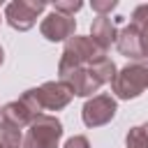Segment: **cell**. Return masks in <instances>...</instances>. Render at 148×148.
Segmentation results:
<instances>
[{
	"mask_svg": "<svg viewBox=\"0 0 148 148\" xmlns=\"http://www.w3.org/2000/svg\"><path fill=\"white\" fill-rule=\"evenodd\" d=\"M118 49H120L123 56L134 58V60L148 56V42H146L143 32H141L134 23H130L127 28H123V30L118 32Z\"/></svg>",
	"mask_w": 148,
	"mask_h": 148,
	"instance_id": "cell-7",
	"label": "cell"
},
{
	"mask_svg": "<svg viewBox=\"0 0 148 148\" xmlns=\"http://www.w3.org/2000/svg\"><path fill=\"white\" fill-rule=\"evenodd\" d=\"M116 113V102L113 97L109 95H97L92 97L86 106H83V123L88 127H97V125H104L113 118Z\"/></svg>",
	"mask_w": 148,
	"mask_h": 148,
	"instance_id": "cell-6",
	"label": "cell"
},
{
	"mask_svg": "<svg viewBox=\"0 0 148 148\" xmlns=\"http://www.w3.org/2000/svg\"><path fill=\"white\" fill-rule=\"evenodd\" d=\"M72 88L65 83V81H49V83H44L42 88H32V90H28L23 97H21V102H25L30 109H32V113L35 116H39V111L42 109H51V111H58V109H62V106H67L69 104V99H72Z\"/></svg>",
	"mask_w": 148,
	"mask_h": 148,
	"instance_id": "cell-2",
	"label": "cell"
},
{
	"mask_svg": "<svg viewBox=\"0 0 148 148\" xmlns=\"http://www.w3.org/2000/svg\"><path fill=\"white\" fill-rule=\"evenodd\" d=\"M0 113H2V111H0Z\"/></svg>",
	"mask_w": 148,
	"mask_h": 148,
	"instance_id": "cell-19",
	"label": "cell"
},
{
	"mask_svg": "<svg viewBox=\"0 0 148 148\" xmlns=\"http://www.w3.org/2000/svg\"><path fill=\"white\" fill-rule=\"evenodd\" d=\"M0 65H2V49H0Z\"/></svg>",
	"mask_w": 148,
	"mask_h": 148,
	"instance_id": "cell-17",
	"label": "cell"
},
{
	"mask_svg": "<svg viewBox=\"0 0 148 148\" xmlns=\"http://www.w3.org/2000/svg\"><path fill=\"white\" fill-rule=\"evenodd\" d=\"M118 2L116 0H92V9L99 14V16H106L111 9H116Z\"/></svg>",
	"mask_w": 148,
	"mask_h": 148,
	"instance_id": "cell-15",
	"label": "cell"
},
{
	"mask_svg": "<svg viewBox=\"0 0 148 148\" xmlns=\"http://www.w3.org/2000/svg\"><path fill=\"white\" fill-rule=\"evenodd\" d=\"M132 23L143 32V37H146V42H148V5H141V7H136L134 9V14H132Z\"/></svg>",
	"mask_w": 148,
	"mask_h": 148,
	"instance_id": "cell-13",
	"label": "cell"
},
{
	"mask_svg": "<svg viewBox=\"0 0 148 148\" xmlns=\"http://www.w3.org/2000/svg\"><path fill=\"white\" fill-rule=\"evenodd\" d=\"M74 28H76L74 16H65V14H60V12H51V14L42 21V25H39L42 35H44L46 39H51V42H60V39L74 37Z\"/></svg>",
	"mask_w": 148,
	"mask_h": 148,
	"instance_id": "cell-8",
	"label": "cell"
},
{
	"mask_svg": "<svg viewBox=\"0 0 148 148\" xmlns=\"http://www.w3.org/2000/svg\"><path fill=\"white\" fill-rule=\"evenodd\" d=\"M65 148H90V146H88V139L86 136H72L65 143Z\"/></svg>",
	"mask_w": 148,
	"mask_h": 148,
	"instance_id": "cell-16",
	"label": "cell"
},
{
	"mask_svg": "<svg viewBox=\"0 0 148 148\" xmlns=\"http://www.w3.org/2000/svg\"><path fill=\"white\" fill-rule=\"evenodd\" d=\"M0 148H7V146H5V143H0Z\"/></svg>",
	"mask_w": 148,
	"mask_h": 148,
	"instance_id": "cell-18",
	"label": "cell"
},
{
	"mask_svg": "<svg viewBox=\"0 0 148 148\" xmlns=\"http://www.w3.org/2000/svg\"><path fill=\"white\" fill-rule=\"evenodd\" d=\"M62 136V125L58 118L39 113L30 123V130L25 134L23 148H56Z\"/></svg>",
	"mask_w": 148,
	"mask_h": 148,
	"instance_id": "cell-3",
	"label": "cell"
},
{
	"mask_svg": "<svg viewBox=\"0 0 148 148\" xmlns=\"http://www.w3.org/2000/svg\"><path fill=\"white\" fill-rule=\"evenodd\" d=\"M0 143H5L7 148H18L21 143V130L7 120L0 123Z\"/></svg>",
	"mask_w": 148,
	"mask_h": 148,
	"instance_id": "cell-11",
	"label": "cell"
},
{
	"mask_svg": "<svg viewBox=\"0 0 148 148\" xmlns=\"http://www.w3.org/2000/svg\"><path fill=\"white\" fill-rule=\"evenodd\" d=\"M46 9V2L42 0H16L9 2L5 9V18L14 30H28L35 25L37 16Z\"/></svg>",
	"mask_w": 148,
	"mask_h": 148,
	"instance_id": "cell-5",
	"label": "cell"
},
{
	"mask_svg": "<svg viewBox=\"0 0 148 148\" xmlns=\"http://www.w3.org/2000/svg\"><path fill=\"white\" fill-rule=\"evenodd\" d=\"M2 120L12 123V125H16L21 130V127H25V125H30L35 120V113H32V109L25 102L18 99V102H12V104H7L2 109Z\"/></svg>",
	"mask_w": 148,
	"mask_h": 148,
	"instance_id": "cell-10",
	"label": "cell"
},
{
	"mask_svg": "<svg viewBox=\"0 0 148 148\" xmlns=\"http://www.w3.org/2000/svg\"><path fill=\"white\" fill-rule=\"evenodd\" d=\"M127 148H148V123L130 130V134H127Z\"/></svg>",
	"mask_w": 148,
	"mask_h": 148,
	"instance_id": "cell-12",
	"label": "cell"
},
{
	"mask_svg": "<svg viewBox=\"0 0 148 148\" xmlns=\"http://www.w3.org/2000/svg\"><path fill=\"white\" fill-rule=\"evenodd\" d=\"M146 86H148V67L146 65H139V62L123 67L113 76V81H111L113 92L118 97H123V99H130V97L141 95Z\"/></svg>",
	"mask_w": 148,
	"mask_h": 148,
	"instance_id": "cell-4",
	"label": "cell"
},
{
	"mask_svg": "<svg viewBox=\"0 0 148 148\" xmlns=\"http://www.w3.org/2000/svg\"><path fill=\"white\" fill-rule=\"evenodd\" d=\"M81 7H83V2H79V0H58V2H53V12H60L65 16H74V12H79Z\"/></svg>",
	"mask_w": 148,
	"mask_h": 148,
	"instance_id": "cell-14",
	"label": "cell"
},
{
	"mask_svg": "<svg viewBox=\"0 0 148 148\" xmlns=\"http://www.w3.org/2000/svg\"><path fill=\"white\" fill-rule=\"evenodd\" d=\"M99 58H104V51L92 42V37H69L67 44H65V51H62V58H60V76L79 69V67H88L92 62H97Z\"/></svg>",
	"mask_w": 148,
	"mask_h": 148,
	"instance_id": "cell-1",
	"label": "cell"
},
{
	"mask_svg": "<svg viewBox=\"0 0 148 148\" xmlns=\"http://www.w3.org/2000/svg\"><path fill=\"white\" fill-rule=\"evenodd\" d=\"M90 35H92V42L102 49V51H106L116 39H118V32H116V25L106 18V16H97L95 21H92V28H90Z\"/></svg>",
	"mask_w": 148,
	"mask_h": 148,
	"instance_id": "cell-9",
	"label": "cell"
}]
</instances>
